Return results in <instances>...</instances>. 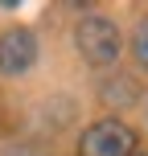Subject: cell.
Masks as SVG:
<instances>
[{
	"label": "cell",
	"mask_w": 148,
	"mask_h": 156,
	"mask_svg": "<svg viewBox=\"0 0 148 156\" xmlns=\"http://www.w3.org/2000/svg\"><path fill=\"white\" fill-rule=\"evenodd\" d=\"M132 49H136V62H140L144 70H148V21L140 25V29H136V41H132Z\"/></svg>",
	"instance_id": "277c9868"
},
{
	"label": "cell",
	"mask_w": 148,
	"mask_h": 156,
	"mask_svg": "<svg viewBox=\"0 0 148 156\" xmlns=\"http://www.w3.org/2000/svg\"><path fill=\"white\" fill-rule=\"evenodd\" d=\"M132 152H136V136L119 119H99L78 140V156H132Z\"/></svg>",
	"instance_id": "7a4b0ae2"
},
{
	"label": "cell",
	"mask_w": 148,
	"mask_h": 156,
	"mask_svg": "<svg viewBox=\"0 0 148 156\" xmlns=\"http://www.w3.org/2000/svg\"><path fill=\"white\" fill-rule=\"evenodd\" d=\"M74 41H78V54L91 66H111L119 54V29L107 16H82L74 29Z\"/></svg>",
	"instance_id": "6da1fadb"
},
{
	"label": "cell",
	"mask_w": 148,
	"mask_h": 156,
	"mask_svg": "<svg viewBox=\"0 0 148 156\" xmlns=\"http://www.w3.org/2000/svg\"><path fill=\"white\" fill-rule=\"evenodd\" d=\"M33 62H37V37L29 29L0 33V74H25Z\"/></svg>",
	"instance_id": "3957f363"
}]
</instances>
